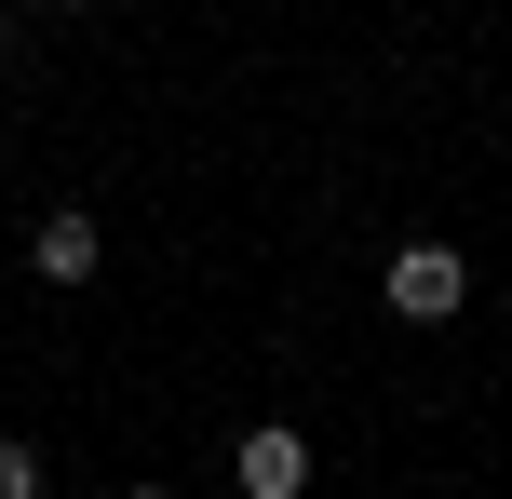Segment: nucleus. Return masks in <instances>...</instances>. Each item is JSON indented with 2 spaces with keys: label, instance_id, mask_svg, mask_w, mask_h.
Returning <instances> with one entry per match:
<instances>
[{
  "label": "nucleus",
  "instance_id": "1",
  "mask_svg": "<svg viewBox=\"0 0 512 499\" xmlns=\"http://www.w3.org/2000/svg\"><path fill=\"white\" fill-rule=\"evenodd\" d=\"M378 311H391V324H459V311H472V257H459V243H391Z\"/></svg>",
  "mask_w": 512,
  "mask_h": 499
},
{
  "label": "nucleus",
  "instance_id": "2",
  "mask_svg": "<svg viewBox=\"0 0 512 499\" xmlns=\"http://www.w3.org/2000/svg\"><path fill=\"white\" fill-rule=\"evenodd\" d=\"M230 486L243 499H310V432L297 419H256L243 446H230Z\"/></svg>",
  "mask_w": 512,
  "mask_h": 499
},
{
  "label": "nucleus",
  "instance_id": "3",
  "mask_svg": "<svg viewBox=\"0 0 512 499\" xmlns=\"http://www.w3.org/2000/svg\"><path fill=\"white\" fill-rule=\"evenodd\" d=\"M27 270H41L54 297H81V284H95V270H108V230H95V216H81V203H54L41 230H27Z\"/></svg>",
  "mask_w": 512,
  "mask_h": 499
},
{
  "label": "nucleus",
  "instance_id": "4",
  "mask_svg": "<svg viewBox=\"0 0 512 499\" xmlns=\"http://www.w3.org/2000/svg\"><path fill=\"white\" fill-rule=\"evenodd\" d=\"M54 473H41V446H27V432H0V499H41Z\"/></svg>",
  "mask_w": 512,
  "mask_h": 499
},
{
  "label": "nucleus",
  "instance_id": "5",
  "mask_svg": "<svg viewBox=\"0 0 512 499\" xmlns=\"http://www.w3.org/2000/svg\"><path fill=\"white\" fill-rule=\"evenodd\" d=\"M122 499H176V486H122Z\"/></svg>",
  "mask_w": 512,
  "mask_h": 499
},
{
  "label": "nucleus",
  "instance_id": "6",
  "mask_svg": "<svg viewBox=\"0 0 512 499\" xmlns=\"http://www.w3.org/2000/svg\"><path fill=\"white\" fill-rule=\"evenodd\" d=\"M499 243H512V230H499Z\"/></svg>",
  "mask_w": 512,
  "mask_h": 499
}]
</instances>
